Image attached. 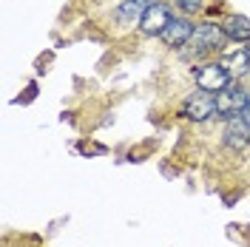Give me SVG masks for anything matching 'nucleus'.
<instances>
[{
	"label": "nucleus",
	"mask_w": 250,
	"mask_h": 247,
	"mask_svg": "<svg viewBox=\"0 0 250 247\" xmlns=\"http://www.w3.org/2000/svg\"><path fill=\"white\" fill-rule=\"evenodd\" d=\"M193 80H196V85L202 91H210V94H219L230 85V74H228V68L222 62H205V65H199L193 71Z\"/></svg>",
	"instance_id": "obj_1"
},
{
	"label": "nucleus",
	"mask_w": 250,
	"mask_h": 247,
	"mask_svg": "<svg viewBox=\"0 0 250 247\" xmlns=\"http://www.w3.org/2000/svg\"><path fill=\"white\" fill-rule=\"evenodd\" d=\"M182 114H185L188 120H196V123H205V120H210L216 111V97L210 91H196L193 97H188L185 105H182Z\"/></svg>",
	"instance_id": "obj_2"
},
{
	"label": "nucleus",
	"mask_w": 250,
	"mask_h": 247,
	"mask_svg": "<svg viewBox=\"0 0 250 247\" xmlns=\"http://www.w3.org/2000/svg\"><path fill=\"white\" fill-rule=\"evenodd\" d=\"M250 103V94L245 88H239V85H228L225 91H219L216 97V111L222 117H236V114H242V108Z\"/></svg>",
	"instance_id": "obj_3"
},
{
	"label": "nucleus",
	"mask_w": 250,
	"mask_h": 247,
	"mask_svg": "<svg viewBox=\"0 0 250 247\" xmlns=\"http://www.w3.org/2000/svg\"><path fill=\"white\" fill-rule=\"evenodd\" d=\"M225 29H219V26H213V23H202V26H196L193 29V37H190V43H193V48L196 51H216V48H222V43H225Z\"/></svg>",
	"instance_id": "obj_4"
},
{
	"label": "nucleus",
	"mask_w": 250,
	"mask_h": 247,
	"mask_svg": "<svg viewBox=\"0 0 250 247\" xmlns=\"http://www.w3.org/2000/svg\"><path fill=\"white\" fill-rule=\"evenodd\" d=\"M171 20H173L171 9H168L165 3H151L140 17V29L145 31V34H162Z\"/></svg>",
	"instance_id": "obj_5"
},
{
	"label": "nucleus",
	"mask_w": 250,
	"mask_h": 247,
	"mask_svg": "<svg viewBox=\"0 0 250 247\" xmlns=\"http://www.w3.org/2000/svg\"><path fill=\"white\" fill-rule=\"evenodd\" d=\"M193 29H196V26H193L190 20H185V17H173L159 37H162V43H165V46L179 48V46H185V43H190Z\"/></svg>",
	"instance_id": "obj_6"
},
{
	"label": "nucleus",
	"mask_w": 250,
	"mask_h": 247,
	"mask_svg": "<svg viewBox=\"0 0 250 247\" xmlns=\"http://www.w3.org/2000/svg\"><path fill=\"white\" fill-rule=\"evenodd\" d=\"M222 65L228 68L230 77H242V74H248L250 71V46H242V48H236V51H228L225 60H222Z\"/></svg>",
	"instance_id": "obj_7"
},
{
	"label": "nucleus",
	"mask_w": 250,
	"mask_h": 247,
	"mask_svg": "<svg viewBox=\"0 0 250 247\" xmlns=\"http://www.w3.org/2000/svg\"><path fill=\"white\" fill-rule=\"evenodd\" d=\"M225 139H228V145H233V148H245L250 142V125L242 120V114H236V117L228 120V134H225Z\"/></svg>",
	"instance_id": "obj_8"
},
{
	"label": "nucleus",
	"mask_w": 250,
	"mask_h": 247,
	"mask_svg": "<svg viewBox=\"0 0 250 247\" xmlns=\"http://www.w3.org/2000/svg\"><path fill=\"white\" fill-rule=\"evenodd\" d=\"M225 34L230 37V40H236V43H248L250 40V20L245 15H233L225 20Z\"/></svg>",
	"instance_id": "obj_9"
},
{
	"label": "nucleus",
	"mask_w": 250,
	"mask_h": 247,
	"mask_svg": "<svg viewBox=\"0 0 250 247\" xmlns=\"http://www.w3.org/2000/svg\"><path fill=\"white\" fill-rule=\"evenodd\" d=\"M151 6V0H125L123 6L117 9V20L120 23H131V20H140L142 12Z\"/></svg>",
	"instance_id": "obj_10"
},
{
	"label": "nucleus",
	"mask_w": 250,
	"mask_h": 247,
	"mask_svg": "<svg viewBox=\"0 0 250 247\" xmlns=\"http://www.w3.org/2000/svg\"><path fill=\"white\" fill-rule=\"evenodd\" d=\"M179 3V9L185 12V15H196V12H202V0H176Z\"/></svg>",
	"instance_id": "obj_11"
},
{
	"label": "nucleus",
	"mask_w": 250,
	"mask_h": 247,
	"mask_svg": "<svg viewBox=\"0 0 250 247\" xmlns=\"http://www.w3.org/2000/svg\"><path fill=\"white\" fill-rule=\"evenodd\" d=\"M242 120H245V123L250 125V103H248V105H245V108H242Z\"/></svg>",
	"instance_id": "obj_12"
}]
</instances>
